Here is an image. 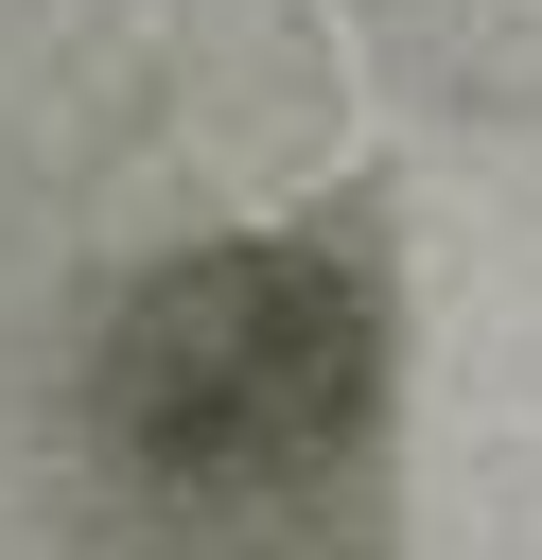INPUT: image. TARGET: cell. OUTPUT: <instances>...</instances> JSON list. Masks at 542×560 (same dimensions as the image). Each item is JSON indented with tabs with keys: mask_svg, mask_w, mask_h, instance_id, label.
<instances>
[{
	"mask_svg": "<svg viewBox=\"0 0 542 560\" xmlns=\"http://www.w3.org/2000/svg\"><path fill=\"white\" fill-rule=\"evenodd\" d=\"M367 402H385V298H367V262H332L297 228L157 262L105 332V385H87L122 490H157V508L332 490L367 455Z\"/></svg>",
	"mask_w": 542,
	"mask_h": 560,
	"instance_id": "cell-1",
	"label": "cell"
}]
</instances>
